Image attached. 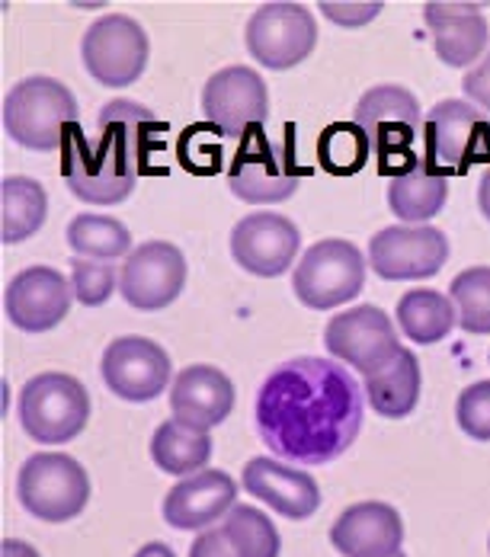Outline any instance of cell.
Wrapping results in <instances>:
<instances>
[{"instance_id":"cell-1","label":"cell","mask_w":490,"mask_h":557,"mask_svg":"<svg viewBox=\"0 0 490 557\" xmlns=\"http://www.w3.org/2000/svg\"><path fill=\"white\" fill-rule=\"evenodd\" d=\"M363 391L356 379L321 356L282 362L257 391V433L275 458L327 465L356 443L363 430Z\"/></svg>"},{"instance_id":"cell-2","label":"cell","mask_w":490,"mask_h":557,"mask_svg":"<svg viewBox=\"0 0 490 557\" xmlns=\"http://www.w3.org/2000/svg\"><path fill=\"white\" fill-rule=\"evenodd\" d=\"M77 100L54 77H26L3 97V128L29 151H58L77 128Z\"/></svg>"},{"instance_id":"cell-3","label":"cell","mask_w":490,"mask_h":557,"mask_svg":"<svg viewBox=\"0 0 490 557\" xmlns=\"http://www.w3.org/2000/svg\"><path fill=\"white\" fill-rule=\"evenodd\" d=\"M90 420V394L87 388L64 375L46 372L29 379L20 391V426L29 440L42 446H61L84 433Z\"/></svg>"},{"instance_id":"cell-4","label":"cell","mask_w":490,"mask_h":557,"mask_svg":"<svg viewBox=\"0 0 490 557\" xmlns=\"http://www.w3.org/2000/svg\"><path fill=\"white\" fill-rule=\"evenodd\" d=\"M20 506L42 522H68L90 500V478L71 455L39 451L29 455L16 478Z\"/></svg>"},{"instance_id":"cell-5","label":"cell","mask_w":490,"mask_h":557,"mask_svg":"<svg viewBox=\"0 0 490 557\" xmlns=\"http://www.w3.org/2000/svg\"><path fill=\"white\" fill-rule=\"evenodd\" d=\"M366 285V260L356 244L327 237L308 247L292 273L298 301L311 311H327L353 301Z\"/></svg>"},{"instance_id":"cell-6","label":"cell","mask_w":490,"mask_h":557,"mask_svg":"<svg viewBox=\"0 0 490 557\" xmlns=\"http://www.w3.org/2000/svg\"><path fill=\"white\" fill-rule=\"evenodd\" d=\"M292 135H295L292 125L275 141H270L264 132H257L254 141L234 158L231 173H228V186L241 202H247V206L285 202L298 189L305 170L298 168Z\"/></svg>"},{"instance_id":"cell-7","label":"cell","mask_w":490,"mask_h":557,"mask_svg":"<svg viewBox=\"0 0 490 557\" xmlns=\"http://www.w3.org/2000/svg\"><path fill=\"white\" fill-rule=\"evenodd\" d=\"M353 122L366 132L372 151L379 154L381 168H394V161L414 164L417 158L411 154L417 141V128L424 122L420 103L407 87L397 84H379L363 94L356 103Z\"/></svg>"},{"instance_id":"cell-8","label":"cell","mask_w":490,"mask_h":557,"mask_svg":"<svg viewBox=\"0 0 490 557\" xmlns=\"http://www.w3.org/2000/svg\"><path fill=\"white\" fill-rule=\"evenodd\" d=\"M81 55L90 77L103 87H128L145 74L151 46L138 20L125 13H109L87 26Z\"/></svg>"},{"instance_id":"cell-9","label":"cell","mask_w":490,"mask_h":557,"mask_svg":"<svg viewBox=\"0 0 490 557\" xmlns=\"http://www.w3.org/2000/svg\"><path fill=\"white\" fill-rule=\"evenodd\" d=\"M203 112L218 135L231 141L254 138L270 115V94L264 77L244 64L216 71L203 90Z\"/></svg>"},{"instance_id":"cell-10","label":"cell","mask_w":490,"mask_h":557,"mask_svg":"<svg viewBox=\"0 0 490 557\" xmlns=\"http://www.w3.org/2000/svg\"><path fill=\"white\" fill-rule=\"evenodd\" d=\"M247 52L270 71H289L302 64L318 46V20L302 3H264L244 29Z\"/></svg>"},{"instance_id":"cell-11","label":"cell","mask_w":490,"mask_h":557,"mask_svg":"<svg viewBox=\"0 0 490 557\" xmlns=\"http://www.w3.org/2000/svg\"><path fill=\"white\" fill-rule=\"evenodd\" d=\"M324 346L333 359L353 366L363 379L388 369L404 349L397 327L376 305H359V308L336 314L327 324Z\"/></svg>"},{"instance_id":"cell-12","label":"cell","mask_w":490,"mask_h":557,"mask_svg":"<svg viewBox=\"0 0 490 557\" xmlns=\"http://www.w3.org/2000/svg\"><path fill=\"white\" fill-rule=\"evenodd\" d=\"M424 145L427 164L442 176L449 170L462 173L478 158L490 154V122L475 103L442 100L424 119Z\"/></svg>"},{"instance_id":"cell-13","label":"cell","mask_w":490,"mask_h":557,"mask_svg":"<svg viewBox=\"0 0 490 557\" xmlns=\"http://www.w3.org/2000/svg\"><path fill=\"white\" fill-rule=\"evenodd\" d=\"M64 183L68 189L90 206H115L125 202L138 183V173L122 164L107 145L97 138H84L81 128H74L64 141Z\"/></svg>"},{"instance_id":"cell-14","label":"cell","mask_w":490,"mask_h":557,"mask_svg":"<svg viewBox=\"0 0 490 557\" xmlns=\"http://www.w3.org/2000/svg\"><path fill=\"white\" fill-rule=\"evenodd\" d=\"M449 260V240L433 224H394L369 240V267L388 282L430 278Z\"/></svg>"},{"instance_id":"cell-15","label":"cell","mask_w":490,"mask_h":557,"mask_svg":"<svg viewBox=\"0 0 490 557\" xmlns=\"http://www.w3.org/2000/svg\"><path fill=\"white\" fill-rule=\"evenodd\" d=\"M186 285V257L167 240H148L135 247L119 273L122 298L138 311H161L180 298Z\"/></svg>"},{"instance_id":"cell-16","label":"cell","mask_w":490,"mask_h":557,"mask_svg":"<svg viewBox=\"0 0 490 557\" xmlns=\"http://www.w3.org/2000/svg\"><path fill=\"white\" fill-rule=\"evenodd\" d=\"M103 382L107 388L128 400L145 404L161 397L170 385V356L163 352L161 343L148 336H119L112 339L103 352Z\"/></svg>"},{"instance_id":"cell-17","label":"cell","mask_w":490,"mask_h":557,"mask_svg":"<svg viewBox=\"0 0 490 557\" xmlns=\"http://www.w3.org/2000/svg\"><path fill=\"white\" fill-rule=\"evenodd\" d=\"M74 285L52 267H29L10 278L3 292V311L23 334H46L71 311Z\"/></svg>"},{"instance_id":"cell-18","label":"cell","mask_w":490,"mask_h":557,"mask_svg":"<svg viewBox=\"0 0 490 557\" xmlns=\"http://www.w3.org/2000/svg\"><path fill=\"white\" fill-rule=\"evenodd\" d=\"M302 247V231L275 212H254L234 224L231 231V257L250 276H282Z\"/></svg>"},{"instance_id":"cell-19","label":"cell","mask_w":490,"mask_h":557,"mask_svg":"<svg viewBox=\"0 0 490 557\" xmlns=\"http://www.w3.org/2000/svg\"><path fill=\"white\" fill-rule=\"evenodd\" d=\"M237 506V484L231 474L206 468L176 481L163 497V519L180 532H206Z\"/></svg>"},{"instance_id":"cell-20","label":"cell","mask_w":490,"mask_h":557,"mask_svg":"<svg viewBox=\"0 0 490 557\" xmlns=\"http://www.w3.org/2000/svg\"><path fill=\"white\" fill-rule=\"evenodd\" d=\"M330 545L343 557H394L404 545V519L388 503H356L330 529Z\"/></svg>"},{"instance_id":"cell-21","label":"cell","mask_w":490,"mask_h":557,"mask_svg":"<svg viewBox=\"0 0 490 557\" xmlns=\"http://www.w3.org/2000/svg\"><path fill=\"white\" fill-rule=\"evenodd\" d=\"M424 20L433 33V49L449 67H475L490 49V29L478 3H427Z\"/></svg>"},{"instance_id":"cell-22","label":"cell","mask_w":490,"mask_h":557,"mask_svg":"<svg viewBox=\"0 0 490 557\" xmlns=\"http://www.w3.org/2000/svg\"><path fill=\"white\" fill-rule=\"evenodd\" d=\"M234 410V385L216 366H189L173 379L170 413L176 423L193 430H216Z\"/></svg>"},{"instance_id":"cell-23","label":"cell","mask_w":490,"mask_h":557,"mask_svg":"<svg viewBox=\"0 0 490 557\" xmlns=\"http://www.w3.org/2000/svg\"><path fill=\"white\" fill-rule=\"evenodd\" d=\"M244 491L260 503L272 506L285 519H308L321 506V487L315 484L311 474L282 465L275 458H250L244 465Z\"/></svg>"},{"instance_id":"cell-24","label":"cell","mask_w":490,"mask_h":557,"mask_svg":"<svg viewBox=\"0 0 490 557\" xmlns=\"http://www.w3.org/2000/svg\"><path fill=\"white\" fill-rule=\"evenodd\" d=\"M161 135L163 122H158V115L148 107H138L132 100H112L100 110L97 141L107 145L135 173L151 168V154L161 148Z\"/></svg>"},{"instance_id":"cell-25","label":"cell","mask_w":490,"mask_h":557,"mask_svg":"<svg viewBox=\"0 0 490 557\" xmlns=\"http://www.w3.org/2000/svg\"><path fill=\"white\" fill-rule=\"evenodd\" d=\"M449 199V176L424 161H414L388 183V206L404 224H424L442 212Z\"/></svg>"},{"instance_id":"cell-26","label":"cell","mask_w":490,"mask_h":557,"mask_svg":"<svg viewBox=\"0 0 490 557\" xmlns=\"http://www.w3.org/2000/svg\"><path fill=\"white\" fill-rule=\"evenodd\" d=\"M420 385H424V379H420L417 356L411 349H401L388 369L366 379V397L379 417L401 420V417L414 413V407L420 400Z\"/></svg>"},{"instance_id":"cell-27","label":"cell","mask_w":490,"mask_h":557,"mask_svg":"<svg viewBox=\"0 0 490 557\" xmlns=\"http://www.w3.org/2000/svg\"><path fill=\"white\" fill-rule=\"evenodd\" d=\"M49 215L46 186L33 176H7L0 186V237L3 244H20L33 237Z\"/></svg>"},{"instance_id":"cell-28","label":"cell","mask_w":490,"mask_h":557,"mask_svg":"<svg viewBox=\"0 0 490 557\" xmlns=\"http://www.w3.org/2000/svg\"><path fill=\"white\" fill-rule=\"evenodd\" d=\"M151 458L167 474L189 478L196 471H206V461L212 458V436L203 433V430L183 426V423H176L170 417L155 430Z\"/></svg>"},{"instance_id":"cell-29","label":"cell","mask_w":490,"mask_h":557,"mask_svg":"<svg viewBox=\"0 0 490 557\" xmlns=\"http://www.w3.org/2000/svg\"><path fill=\"white\" fill-rule=\"evenodd\" d=\"M458 321L455 301L436 288H414L397 301V327L414 343H439Z\"/></svg>"},{"instance_id":"cell-30","label":"cell","mask_w":490,"mask_h":557,"mask_svg":"<svg viewBox=\"0 0 490 557\" xmlns=\"http://www.w3.org/2000/svg\"><path fill=\"white\" fill-rule=\"evenodd\" d=\"M71 250L84 260H103V263H112V260H122L132 253V234L128 227L115 219H107V215H74L68 231H64Z\"/></svg>"},{"instance_id":"cell-31","label":"cell","mask_w":490,"mask_h":557,"mask_svg":"<svg viewBox=\"0 0 490 557\" xmlns=\"http://www.w3.org/2000/svg\"><path fill=\"white\" fill-rule=\"evenodd\" d=\"M221 532L228 535L237 557H279V548H282L270 516L257 506H234L224 516Z\"/></svg>"},{"instance_id":"cell-32","label":"cell","mask_w":490,"mask_h":557,"mask_svg":"<svg viewBox=\"0 0 490 557\" xmlns=\"http://www.w3.org/2000/svg\"><path fill=\"white\" fill-rule=\"evenodd\" d=\"M449 298L458 311V327L468 334H490V267H471L452 278Z\"/></svg>"},{"instance_id":"cell-33","label":"cell","mask_w":490,"mask_h":557,"mask_svg":"<svg viewBox=\"0 0 490 557\" xmlns=\"http://www.w3.org/2000/svg\"><path fill=\"white\" fill-rule=\"evenodd\" d=\"M321 164L333 173H356L366 164L372 145L366 138V132L356 122L346 125H333L321 135Z\"/></svg>"},{"instance_id":"cell-34","label":"cell","mask_w":490,"mask_h":557,"mask_svg":"<svg viewBox=\"0 0 490 557\" xmlns=\"http://www.w3.org/2000/svg\"><path fill=\"white\" fill-rule=\"evenodd\" d=\"M71 285H74V298L87 308H100L107 305L109 295L119 288V270L103 260H84L74 257L71 260Z\"/></svg>"},{"instance_id":"cell-35","label":"cell","mask_w":490,"mask_h":557,"mask_svg":"<svg viewBox=\"0 0 490 557\" xmlns=\"http://www.w3.org/2000/svg\"><path fill=\"white\" fill-rule=\"evenodd\" d=\"M455 420L465 436L490 443V382H475L458 394Z\"/></svg>"},{"instance_id":"cell-36","label":"cell","mask_w":490,"mask_h":557,"mask_svg":"<svg viewBox=\"0 0 490 557\" xmlns=\"http://www.w3.org/2000/svg\"><path fill=\"white\" fill-rule=\"evenodd\" d=\"M321 13H324L327 20H333L336 26H346V29H353V26H366V23H372L376 16L381 13V3H321Z\"/></svg>"},{"instance_id":"cell-37","label":"cell","mask_w":490,"mask_h":557,"mask_svg":"<svg viewBox=\"0 0 490 557\" xmlns=\"http://www.w3.org/2000/svg\"><path fill=\"white\" fill-rule=\"evenodd\" d=\"M462 90H465V97H468L475 107H481V110L490 112V49L488 55L481 58L471 71H465Z\"/></svg>"},{"instance_id":"cell-38","label":"cell","mask_w":490,"mask_h":557,"mask_svg":"<svg viewBox=\"0 0 490 557\" xmlns=\"http://www.w3.org/2000/svg\"><path fill=\"white\" fill-rule=\"evenodd\" d=\"M189 557H237V552L231 548L228 535L212 525V529L196 535V542L189 545Z\"/></svg>"},{"instance_id":"cell-39","label":"cell","mask_w":490,"mask_h":557,"mask_svg":"<svg viewBox=\"0 0 490 557\" xmlns=\"http://www.w3.org/2000/svg\"><path fill=\"white\" fill-rule=\"evenodd\" d=\"M0 557H39V552L26 542H16V539H3V548Z\"/></svg>"},{"instance_id":"cell-40","label":"cell","mask_w":490,"mask_h":557,"mask_svg":"<svg viewBox=\"0 0 490 557\" xmlns=\"http://www.w3.org/2000/svg\"><path fill=\"white\" fill-rule=\"evenodd\" d=\"M478 209L490 222V170L481 176V186H478Z\"/></svg>"},{"instance_id":"cell-41","label":"cell","mask_w":490,"mask_h":557,"mask_svg":"<svg viewBox=\"0 0 490 557\" xmlns=\"http://www.w3.org/2000/svg\"><path fill=\"white\" fill-rule=\"evenodd\" d=\"M135 557H176L163 542H151V545H145V548H138V555Z\"/></svg>"},{"instance_id":"cell-42","label":"cell","mask_w":490,"mask_h":557,"mask_svg":"<svg viewBox=\"0 0 490 557\" xmlns=\"http://www.w3.org/2000/svg\"><path fill=\"white\" fill-rule=\"evenodd\" d=\"M394 557H404V555H394Z\"/></svg>"}]
</instances>
